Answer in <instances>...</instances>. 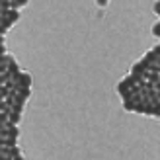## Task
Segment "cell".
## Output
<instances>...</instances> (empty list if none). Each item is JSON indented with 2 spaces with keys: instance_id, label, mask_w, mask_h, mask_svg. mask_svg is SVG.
<instances>
[{
  "instance_id": "4fadbf2b",
  "label": "cell",
  "mask_w": 160,
  "mask_h": 160,
  "mask_svg": "<svg viewBox=\"0 0 160 160\" xmlns=\"http://www.w3.org/2000/svg\"><path fill=\"white\" fill-rule=\"evenodd\" d=\"M148 115H160V106H154V108H150V111H148Z\"/></svg>"
},
{
  "instance_id": "7c38bea8",
  "label": "cell",
  "mask_w": 160,
  "mask_h": 160,
  "mask_svg": "<svg viewBox=\"0 0 160 160\" xmlns=\"http://www.w3.org/2000/svg\"><path fill=\"white\" fill-rule=\"evenodd\" d=\"M123 108H125L127 111H133V109H135V103L129 102V100H123Z\"/></svg>"
},
{
  "instance_id": "5b68a950",
  "label": "cell",
  "mask_w": 160,
  "mask_h": 160,
  "mask_svg": "<svg viewBox=\"0 0 160 160\" xmlns=\"http://www.w3.org/2000/svg\"><path fill=\"white\" fill-rule=\"evenodd\" d=\"M14 61H16V59L12 57V55H8V53H6V55H2V57H0V67L8 68V67H10V65H12Z\"/></svg>"
},
{
  "instance_id": "30bf717a",
  "label": "cell",
  "mask_w": 160,
  "mask_h": 160,
  "mask_svg": "<svg viewBox=\"0 0 160 160\" xmlns=\"http://www.w3.org/2000/svg\"><path fill=\"white\" fill-rule=\"evenodd\" d=\"M6 135H10V137L18 139V135H20V131H18V125H10V129H8V133H6Z\"/></svg>"
},
{
  "instance_id": "5bb4252c",
  "label": "cell",
  "mask_w": 160,
  "mask_h": 160,
  "mask_svg": "<svg viewBox=\"0 0 160 160\" xmlns=\"http://www.w3.org/2000/svg\"><path fill=\"white\" fill-rule=\"evenodd\" d=\"M10 154H12V156H18V154H20V148L16 147V145H12V147H10Z\"/></svg>"
},
{
  "instance_id": "e0dca14e",
  "label": "cell",
  "mask_w": 160,
  "mask_h": 160,
  "mask_svg": "<svg viewBox=\"0 0 160 160\" xmlns=\"http://www.w3.org/2000/svg\"><path fill=\"white\" fill-rule=\"evenodd\" d=\"M10 160H23V158H22V154H18V156H12Z\"/></svg>"
},
{
  "instance_id": "3957f363",
  "label": "cell",
  "mask_w": 160,
  "mask_h": 160,
  "mask_svg": "<svg viewBox=\"0 0 160 160\" xmlns=\"http://www.w3.org/2000/svg\"><path fill=\"white\" fill-rule=\"evenodd\" d=\"M145 72H147V65L142 61H137L131 67V74H145Z\"/></svg>"
},
{
  "instance_id": "9a60e30c",
  "label": "cell",
  "mask_w": 160,
  "mask_h": 160,
  "mask_svg": "<svg viewBox=\"0 0 160 160\" xmlns=\"http://www.w3.org/2000/svg\"><path fill=\"white\" fill-rule=\"evenodd\" d=\"M152 33H154V35H160V22H156V23H154V28H152Z\"/></svg>"
},
{
  "instance_id": "ba28073f",
  "label": "cell",
  "mask_w": 160,
  "mask_h": 160,
  "mask_svg": "<svg viewBox=\"0 0 160 160\" xmlns=\"http://www.w3.org/2000/svg\"><path fill=\"white\" fill-rule=\"evenodd\" d=\"M22 119V113H8V121H10L12 125H18Z\"/></svg>"
},
{
  "instance_id": "52a82bcc",
  "label": "cell",
  "mask_w": 160,
  "mask_h": 160,
  "mask_svg": "<svg viewBox=\"0 0 160 160\" xmlns=\"http://www.w3.org/2000/svg\"><path fill=\"white\" fill-rule=\"evenodd\" d=\"M26 4H28V0H10V10H16V12H18V8L26 6Z\"/></svg>"
},
{
  "instance_id": "2e32d148",
  "label": "cell",
  "mask_w": 160,
  "mask_h": 160,
  "mask_svg": "<svg viewBox=\"0 0 160 160\" xmlns=\"http://www.w3.org/2000/svg\"><path fill=\"white\" fill-rule=\"evenodd\" d=\"M154 14H160V2L154 4Z\"/></svg>"
},
{
  "instance_id": "9c48e42d",
  "label": "cell",
  "mask_w": 160,
  "mask_h": 160,
  "mask_svg": "<svg viewBox=\"0 0 160 160\" xmlns=\"http://www.w3.org/2000/svg\"><path fill=\"white\" fill-rule=\"evenodd\" d=\"M0 26L6 28V29H10V28L14 26V23L10 22V18H8V16H2V18H0Z\"/></svg>"
},
{
  "instance_id": "277c9868",
  "label": "cell",
  "mask_w": 160,
  "mask_h": 160,
  "mask_svg": "<svg viewBox=\"0 0 160 160\" xmlns=\"http://www.w3.org/2000/svg\"><path fill=\"white\" fill-rule=\"evenodd\" d=\"M12 154H10V147L4 145V142H0V160H10Z\"/></svg>"
},
{
  "instance_id": "6da1fadb",
  "label": "cell",
  "mask_w": 160,
  "mask_h": 160,
  "mask_svg": "<svg viewBox=\"0 0 160 160\" xmlns=\"http://www.w3.org/2000/svg\"><path fill=\"white\" fill-rule=\"evenodd\" d=\"M133 90H139V88H133V86H131L129 82H127V80H125V78H123V80H121V82H119V84H117V92H119V96H121V98H123V100H125V98H127V96H129V94H131Z\"/></svg>"
},
{
  "instance_id": "7a4b0ae2",
  "label": "cell",
  "mask_w": 160,
  "mask_h": 160,
  "mask_svg": "<svg viewBox=\"0 0 160 160\" xmlns=\"http://www.w3.org/2000/svg\"><path fill=\"white\" fill-rule=\"evenodd\" d=\"M16 84L22 86V88H29V90H31V74H28V72H20L18 80H16Z\"/></svg>"
},
{
  "instance_id": "8992f818",
  "label": "cell",
  "mask_w": 160,
  "mask_h": 160,
  "mask_svg": "<svg viewBox=\"0 0 160 160\" xmlns=\"http://www.w3.org/2000/svg\"><path fill=\"white\" fill-rule=\"evenodd\" d=\"M135 113H148L150 111V108L147 106V102H141V103H137V106H135Z\"/></svg>"
},
{
  "instance_id": "8fae6325",
  "label": "cell",
  "mask_w": 160,
  "mask_h": 160,
  "mask_svg": "<svg viewBox=\"0 0 160 160\" xmlns=\"http://www.w3.org/2000/svg\"><path fill=\"white\" fill-rule=\"evenodd\" d=\"M8 18H10V22H12V23H16V22L20 20V14L16 12V10H10V12H8Z\"/></svg>"
}]
</instances>
